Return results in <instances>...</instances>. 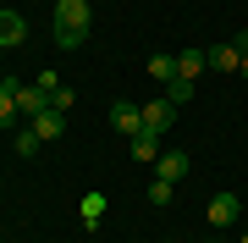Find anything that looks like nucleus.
<instances>
[{
  "instance_id": "9",
  "label": "nucleus",
  "mask_w": 248,
  "mask_h": 243,
  "mask_svg": "<svg viewBox=\"0 0 248 243\" xmlns=\"http://www.w3.org/2000/svg\"><path fill=\"white\" fill-rule=\"evenodd\" d=\"M204 66H210V50H182L177 55V78H199Z\"/></svg>"
},
{
  "instance_id": "4",
  "label": "nucleus",
  "mask_w": 248,
  "mask_h": 243,
  "mask_svg": "<svg viewBox=\"0 0 248 243\" xmlns=\"http://www.w3.org/2000/svg\"><path fill=\"white\" fill-rule=\"evenodd\" d=\"M110 122H116V133H122V138H138V133H143V111L127 105V99H116V105H110Z\"/></svg>"
},
{
  "instance_id": "7",
  "label": "nucleus",
  "mask_w": 248,
  "mask_h": 243,
  "mask_svg": "<svg viewBox=\"0 0 248 243\" xmlns=\"http://www.w3.org/2000/svg\"><path fill=\"white\" fill-rule=\"evenodd\" d=\"M22 33H28V22L17 17V11H0V50H11V45H22Z\"/></svg>"
},
{
  "instance_id": "14",
  "label": "nucleus",
  "mask_w": 248,
  "mask_h": 243,
  "mask_svg": "<svg viewBox=\"0 0 248 243\" xmlns=\"http://www.w3.org/2000/svg\"><path fill=\"white\" fill-rule=\"evenodd\" d=\"M166 99H171V105H187V99H193V78H171L166 83Z\"/></svg>"
},
{
  "instance_id": "16",
  "label": "nucleus",
  "mask_w": 248,
  "mask_h": 243,
  "mask_svg": "<svg viewBox=\"0 0 248 243\" xmlns=\"http://www.w3.org/2000/svg\"><path fill=\"white\" fill-rule=\"evenodd\" d=\"M39 144H45V138H39L33 127H22V133H17V155H39Z\"/></svg>"
},
{
  "instance_id": "18",
  "label": "nucleus",
  "mask_w": 248,
  "mask_h": 243,
  "mask_svg": "<svg viewBox=\"0 0 248 243\" xmlns=\"http://www.w3.org/2000/svg\"><path fill=\"white\" fill-rule=\"evenodd\" d=\"M33 83H39V89H45V94H55V89H61V72H39Z\"/></svg>"
},
{
  "instance_id": "10",
  "label": "nucleus",
  "mask_w": 248,
  "mask_h": 243,
  "mask_svg": "<svg viewBox=\"0 0 248 243\" xmlns=\"http://www.w3.org/2000/svg\"><path fill=\"white\" fill-rule=\"evenodd\" d=\"M187 166H193V161H187L182 149H171V155H160V177H166V182H177V177H187Z\"/></svg>"
},
{
  "instance_id": "11",
  "label": "nucleus",
  "mask_w": 248,
  "mask_h": 243,
  "mask_svg": "<svg viewBox=\"0 0 248 243\" xmlns=\"http://www.w3.org/2000/svg\"><path fill=\"white\" fill-rule=\"evenodd\" d=\"M237 61H243L237 45H215V50H210V66H215V72H237Z\"/></svg>"
},
{
  "instance_id": "19",
  "label": "nucleus",
  "mask_w": 248,
  "mask_h": 243,
  "mask_svg": "<svg viewBox=\"0 0 248 243\" xmlns=\"http://www.w3.org/2000/svg\"><path fill=\"white\" fill-rule=\"evenodd\" d=\"M50 105H55V111H72V89H66V83H61V89L50 94Z\"/></svg>"
},
{
  "instance_id": "5",
  "label": "nucleus",
  "mask_w": 248,
  "mask_h": 243,
  "mask_svg": "<svg viewBox=\"0 0 248 243\" xmlns=\"http://www.w3.org/2000/svg\"><path fill=\"white\" fill-rule=\"evenodd\" d=\"M204 216H210L215 227H232V221L243 216V205H237V194H215V199H210V210H204Z\"/></svg>"
},
{
  "instance_id": "8",
  "label": "nucleus",
  "mask_w": 248,
  "mask_h": 243,
  "mask_svg": "<svg viewBox=\"0 0 248 243\" xmlns=\"http://www.w3.org/2000/svg\"><path fill=\"white\" fill-rule=\"evenodd\" d=\"M78 216H83V227H89V232H94V227H99V216H105V194H83V205H78Z\"/></svg>"
},
{
  "instance_id": "2",
  "label": "nucleus",
  "mask_w": 248,
  "mask_h": 243,
  "mask_svg": "<svg viewBox=\"0 0 248 243\" xmlns=\"http://www.w3.org/2000/svg\"><path fill=\"white\" fill-rule=\"evenodd\" d=\"M138 111H143V133L149 138H160L171 122H177V105H171V99H149V105H138Z\"/></svg>"
},
{
  "instance_id": "1",
  "label": "nucleus",
  "mask_w": 248,
  "mask_h": 243,
  "mask_svg": "<svg viewBox=\"0 0 248 243\" xmlns=\"http://www.w3.org/2000/svg\"><path fill=\"white\" fill-rule=\"evenodd\" d=\"M89 22H94L89 0H55V45L61 50H78L89 39Z\"/></svg>"
},
{
  "instance_id": "17",
  "label": "nucleus",
  "mask_w": 248,
  "mask_h": 243,
  "mask_svg": "<svg viewBox=\"0 0 248 243\" xmlns=\"http://www.w3.org/2000/svg\"><path fill=\"white\" fill-rule=\"evenodd\" d=\"M149 205H171V182H166V177L149 182Z\"/></svg>"
},
{
  "instance_id": "15",
  "label": "nucleus",
  "mask_w": 248,
  "mask_h": 243,
  "mask_svg": "<svg viewBox=\"0 0 248 243\" xmlns=\"http://www.w3.org/2000/svg\"><path fill=\"white\" fill-rule=\"evenodd\" d=\"M127 144H133V155H138V161H155V155H160V138H149V133L127 138Z\"/></svg>"
},
{
  "instance_id": "13",
  "label": "nucleus",
  "mask_w": 248,
  "mask_h": 243,
  "mask_svg": "<svg viewBox=\"0 0 248 243\" xmlns=\"http://www.w3.org/2000/svg\"><path fill=\"white\" fill-rule=\"evenodd\" d=\"M149 78L171 83V78H177V55H149Z\"/></svg>"
},
{
  "instance_id": "3",
  "label": "nucleus",
  "mask_w": 248,
  "mask_h": 243,
  "mask_svg": "<svg viewBox=\"0 0 248 243\" xmlns=\"http://www.w3.org/2000/svg\"><path fill=\"white\" fill-rule=\"evenodd\" d=\"M11 99H17V111H22L28 122H33L39 111H50V94L39 89V83H17V89H11Z\"/></svg>"
},
{
  "instance_id": "23",
  "label": "nucleus",
  "mask_w": 248,
  "mask_h": 243,
  "mask_svg": "<svg viewBox=\"0 0 248 243\" xmlns=\"http://www.w3.org/2000/svg\"><path fill=\"white\" fill-rule=\"evenodd\" d=\"M243 243H248V232H243Z\"/></svg>"
},
{
  "instance_id": "22",
  "label": "nucleus",
  "mask_w": 248,
  "mask_h": 243,
  "mask_svg": "<svg viewBox=\"0 0 248 243\" xmlns=\"http://www.w3.org/2000/svg\"><path fill=\"white\" fill-rule=\"evenodd\" d=\"M204 243H215V238H204Z\"/></svg>"
},
{
  "instance_id": "12",
  "label": "nucleus",
  "mask_w": 248,
  "mask_h": 243,
  "mask_svg": "<svg viewBox=\"0 0 248 243\" xmlns=\"http://www.w3.org/2000/svg\"><path fill=\"white\" fill-rule=\"evenodd\" d=\"M11 89H17V78H0V127H11V116H17V99H11Z\"/></svg>"
},
{
  "instance_id": "20",
  "label": "nucleus",
  "mask_w": 248,
  "mask_h": 243,
  "mask_svg": "<svg viewBox=\"0 0 248 243\" xmlns=\"http://www.w3.org/2000/svg\"><path fill=\"white\" fill-rule=\"evenodd\" d=\"M232 45H237V50L248 55V28H243V33H232Z\"/></svg>"
},
{
  "instance_id": "21",
  "label": "nucleus",
  "mask_w": 248,
  "mask_h": 243,
  "mask_svg": "<svg viewBox=\"0 0 248 243\" xmlns=\"http://www.w3.org/2000/svg\"><path fill=\"white\" fill-rule=\"evenodd\" d=\"M237 78H248V55H243V61H237Z\"/></svg>"
},
{
  "instance_id": "6",
  "label": "nucleus",
  "mask_w": 248,
  "mask_h": 243,
  "mask_svg": "<svg viewBox=\"0 0 248 243\" xmlns=\"http://www.w3.org/2000/svg\"><path fill=\"white\" fill-rule=\"evenodd\" d=\"M28 127H33V133L50 144V138H61V133H66V111H55V105H50V111H39V116L28 122Z\"/></svg>"
}]
</instances>
